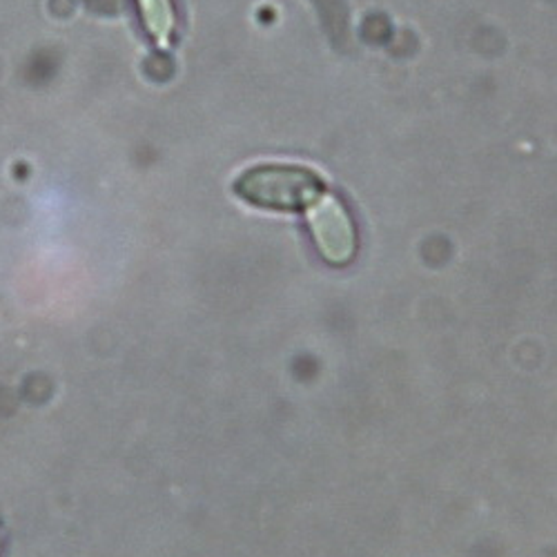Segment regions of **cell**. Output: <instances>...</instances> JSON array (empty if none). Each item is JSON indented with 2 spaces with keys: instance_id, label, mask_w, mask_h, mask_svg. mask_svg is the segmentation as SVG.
Wrapping results in <instances>:
<instances>
[{
  "instance_id": "3957f363",
  "label": "cell",
  "mask_w": 557,
  "mask_h": 557,
  "mask_svg": "<svg viewBox=\"0 0 557 557\" xmlns=\"http://www.w3.org/2000/svg\"><path fill=\"white\" fill-rule=\"evenodd\" d=\"M138 12L159 48H168L174 29V10L170 0H138Z\"/></svg>"
},
{
  "instance_id": "277c9868",
  "label": "cell",
  "mask_w": 557,
  "mask_h": 557,
  "mask_svg": "<svg viewBox=\"0 0 557 557\" xmlns=\"http://www.w3.org/2000/svg\"><path fill=\"white\" fill-rule=\"evenodd\" d=\"M3 544H5V533H3V527H0V553H3Z\"/></svg>"
},
{
  "instance_id": "7a4b0ae2",
  "label": "cell",
  "mask_w": 557,
  "mask_h": 557,
  "mask_svg": "<svg viewBox=\"0 0 557 557\" xmlns=\"http://www.w3.org/2000/svg\"><path fill=\"white\" fill-rule=\"evenodd\" d=\"M308 227L319 255L333 265H346L357 255V230L350 212L335 195L321 193L308 208Z\"/></svg>"
},
{
  "instance_id": "6da1fadb",
  "label": "cell",
  "mask_w": 557,
  "mask_h": 557,
  "mask_svg": "<svg viewBox=\"0 0 557 557\" xmlns=\"http://www.w3.org/2000/svg\"><path fill=\"white\" fill-rule=\"evenodd\" d=\"M321 193V178L301 165H257L235 181V195L239 199L268 210L308 208Z\"/></svg>"
}]
</instances>
